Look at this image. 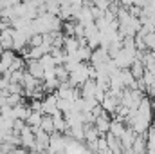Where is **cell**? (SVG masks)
I'll return each mask as SVG.
<instances>
[{
  "label": "cell",
  "mask_w": 155,
  "mask_h": 154,
  "mask_svg": "<svg viewBox=\"0 0 155 154\" xmlns=\"http://www.w3.org/2000/svg\"><path fill=\"white\" fill-rule=\"evenodd\" d=\"M105 138H107L108 149H110L114 154H121V152H123V145H121V142H119V138H117V136H114L112 132H107V134H105Z\"/></svg>",
  "instance_id": "cell-6"
},
{
  "label": "cell",
  "mask_w": 155,
  "mask_h": 154,
  "mask_svg": "<svg viewBox=\"0 0 155 154\" xmlns=\"http://www.w3.org/2000/svg\"><path fill=\"white\" fill-rule=\"evenodd\" d=\"M124 129H126V125H124V121H121V120H110V127H108V132H112L114 136H121L123 132H124Z\"/></svg>",
  "instance_id": "cell-9"
},
{
  "label": "cell",
  "mask_w": 155,
  "mask_h": 154,
  "mask_svg": "<svg viewBox=\"0 0 155 154\" xmlns=\"http://www.w3.org/2000/svg\"><path fill=\"white\" fill-rule=\"evenodd\" d=\"M132 152H146V132H139L135 134V140L132 143Z\"/></svg>",
  "instance_id": "cell-4"
},
{
  "label": "cell",
  "mask_w": 155,
  "mask_h": 154,
  "mask_svg": "<svg viewBox=\"0 0 155 154\" xmlns=\"http://www.w3.org/2000/svg\"><path fill=\"white\" fill-rule=\"evenodd\" d=\"M15 54H16V51H13V49H2V51H0V62H2L5 67H9V64L13 62Z\"/></svg>",
  "instance_id": "cell-13"
},
{
  "label": "cell",
  "mask_w": 155,
  "mask_h": 154,
  "mask_svg": "<svg viewBox=\"0 0 155 154\" xmlns=\"http://www.w3.org/2000/svg\"><path fill=\"white\" fill-rule=\"evenodd\" d=\"M90 54H92V49L88 45H79L78 47V56L81 62H88L90 60Z\"/></svg>",
  "instance_id": "cell-15"
},
{
  "label": "cell",
  "mask_w": 155,
  "mask_h": 154,
  "mask_svg": "<svg viewBox=\"0 0 155 154\" xmlns=\"http://www.w3.org/2000/svg\"><path fill=\"white\" fill-rule=\"evenodd\" d=\"M146 152L155 154V129L153 127L146 129Z\"/></svg>",
  "instance_id": "cell-10"
},
{
  "label": "cell",
  "mask_w": 155,
  "mask_h": 154,
  "mask_svg": "<svg viewBox=\"0 0 155 154\" xmlns=\"http://www.w3.org/2000/svg\"><path fill=\"white\" fill-rule=\"evenodd\" d=\"M52 123H54V131H58V132H63L65 129H69V121L63 118L61 111H58L56 114H52Z\"/></svg>",
  "instance_id": "cell-7"
},
{
  "label": "cell",
  "mask_w": 155,
  "mask_h": 154,
  "mask_svg": "<svg viewBox=\"0 0 155 154\" xmlns=\"http://www.w3.org/2000/svg\"><path fill=\"white\" fill-rule=\"evenodd\" d=\"M40 64L43 65V69H52L56 64H54V58H52V54L51 53H45V54H41L40 56Z\"/></svg>",
  "instance_id": "cell-16"
},
{
  "label": "cell",
  "mask_w": 155,
  "mask_h": 154,
  "mask_svg": "<svg viewBox=\"0 0 155 154\" xmlns=\"http://www.w3.org/2000/svg\"><path fill=\"white\" fill-rule=\"evenodd\" d=\"M27 40H29V35L24 29H15L13 27V51L20 53L27 45Z\"/></svg>",
  "instance_id": "cell-2"
},
{
  "label": "cell",
  "mask_w": 155,
  "mask_h": 154,
  "mask_svg": "<svg viewBox=\"0 0 155 154\" xmlns=\"http://www.w3.org/2000/svg\"><path fill=\"white\" fill-rule=\"evenodd\" d=\"M150 127H153V129H155V116L152 118V123H150Z\"/></svg>",
  "instance_id": "cell-20"
},
{
  "label": "cell",
  "mask_w": 155,
  "mask_h": 154,
  "mask_svg": "<svg viewBox=\"0 0 155 154\" xmlns=\"http://www.w3.org/2000/svg\"><path fill=\"white\" fill-rule=\"evenodd\" d=\"M25 71L31 73L35 78H41L43 80V65L40 64V60H27Z\"/></svg>",
  "instance_id": "cell-5"
},
{
  "label": "cell",
  "mask_w": 155,
  "mask_h": 154,
  "mask_svg": "<svg viewBox=\"0 0 155 154\" xmlns=\"http://www.w3.org/2000/svg\"><path fill=\"white\" fill-rule=\"evenodd\" d=\"M25 65H27L25 58H24L22 54H20V56H16V54H15V58H13V62L9 64V67H7V69H9V71H18V69H22V71H24V69H25Z\"/></svg>",
  "instance_id": "cell-11"
},
{
  "label": "cell",
  "mask_w": 155,
  "mask_h": 154,
  "mask_svg": "<svg viewBox=\"0 0 155 154\" xmlns=\"http://www.w3.org/2000/svg\"><path fill=\"white\" fill-rule=\"evenodd\" d=\"M20 140H22V147H25L27 151H35L36 147V140H35V131L31 129V125H24V129L20 131Z\"/></svg>",
  "instance_id": "cell-1"
},
{
  "label": "cell",
  "mask_w": 155,
  "mask_h": 154,
  "mask_svg": "<svg viewBox=\"0 0 155 154\" xmlns=\"http://www.w3.org/2000/svg\"><path fill=\"white\" fill-rule=\"evenodd\" d=\"M78 47H79V44H78L76 37H65V40H63V51H65V53L74 54L78 51Z\"/></svg>",
  "instance_id": "cell-8"
},
{
  "label": "cell",
  "mask_w": 155,
  "mask_h": 154,
  "mask_svg": "<svg viewBox=\"0 0 155 154\" xmlns=\"http://www.w3.org/2000/svg\"><path fill=\"white\" fill-rule=\"evenodd\" d=\"M143 40H144V44H146V47H148V49H155V31L146 33V35L143 37Z\"/></svg>",
  "instance_id": "cell-18"
},
{
  "label": "cell",
  "mask_w": 155,
  "mask_h": 154,
  "mask_svg": "<svg viewBox=\"0 0 155 154\" xmlns=\"http://www.w3.org/2000/svg\"><path fill=\"white\" fill-rule=\"evenodd\" d=\"M35 140H36V147H35V151H47V149H49V142H51L49 132L41 131V129L38 127V129L35 131Z\"/></svg>",
  "instance_id": "cell-3"
},
{
  "label": "cell",
  "mask_w": 155,
  "mask_h": 154,
  "mask_svg": "<svg viewBox=\"0 0 155 154\" xmlns=\"http://www.w3.org/2000/svg\"><path fill=\"white\" fill-rule=\"evenodd\" d=\"M96 149H97V152H101V154H112V151L108 149V143H107V138H105V136H99V138H97Z\"/></svg>",
  "instance_id": "cell-14"
},
{
  "label": "cell",
  "mask_w": 155,
  "mask_h": 154,
  "mask_svg": "<svg viewBox=\"0 0 155 154\" xmlns=\"http://www.w3.org/2000/svg\"><path fill=\"white\" fill-rule=\"evenodd\" d=\"M110 2H112V0H94V5H97L99 9H103V11H105V9H108Z\"/></svg>",
  "instance_id": "cell-19"
},
{
  "label": "cell",
  "mask_w": 155,
  "mask_h": 154,
  "mask_svg": "<svg viewBox=\"0 0 155 154\" xmlns=\"http://www.w3.org/2000/svg\"><path fill=\"white\" fill-rule=\"evenodd\" d=\"M40 129L51 134V132L54 131V123H52V116H51V114H43V116H41V121H40Z\"/></svg>",
  "instance_id": "cell-12"
},
{
  "label": "cell",
  "mask_w": 155,
  "mask_h": 154,
  "mask_svg": "<svg viewBox=\"0 0 155 154\" xmlns=\"http://www.w3.org/2000/svg\"><path fill=\"white\" fill-rule=\"evenodd\" d=\"M54 76L58 78L60 82H63V80H69V71L63 67V64H60V65H54Z\"/></svg>",
  "instance_id": "cell-17"
}]
</instances>
